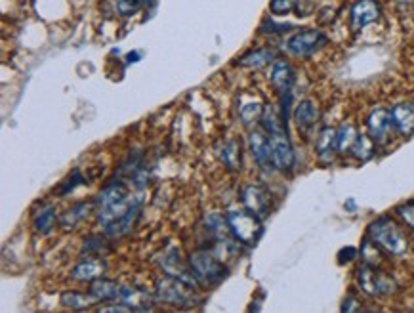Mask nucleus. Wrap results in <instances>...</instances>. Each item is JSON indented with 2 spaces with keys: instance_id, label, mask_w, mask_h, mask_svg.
<instances>
[{
  "instance_id": "1",
  "label": "nucleus",
  "mask_w": 414,
  "mask_h": 313,
  "mask_svg": "<svg viewBox=\"0 0 414 313\" xmlns=\"http://www.w3.org/2000/svg\"><path fill=\"white\" fill-rule=\"evenodd\" d=\"M132 183L115 178L95 197L94 211L107 237L118 239L132 231L141 214V197L132 195Z\"/></svg>"
},
{
  "instance_id": "2",
  "label": "nucleus",
  "mask_w": 414,
  "mask_h": 313,
  "mask_svg": "<svg viewBox=\"0 0 414 313\" xmlns=\"http://www.w3.org/2000/svg\"><path fill=\"white\" fill-rule=\"evenodd\" d=\"M369 239L376 245L380 250H384L390 256H403L407 252L408 241L405 234L401 231L399 226L392 218H378L369 226Z\"/></svg>"
},
{
  "instance_id": "3",
  "label": "nucleus",
  "mask_w": 414,
  "mask_h": 313,
  "mask_svg": "<svg viewBox=\"0 0 414 313\" xmlns=\"http://www.w3.org/2000/svg\"><path fill=\"white\" fill-rule=\"evenodd\" d=\"M187 262L199 287H218L229 275L226 264L208 250H195Z\"/></svg>"
},
{
  "instance_id": "4",
  "label": "nucleus",
  "mask_w": 414,
  "mask_h": 313,
  "mask_svg": "<svg viewBox=\"0 0 414 313\" xmlns=\"http://www.w3.org/2000/svg\"><path fill=\"white\" fill-rule=\"evenodd\" d=\"M193 289L195 287L183 283L182 279H176V277L168 275L157 283L155 300L160 302V304H168V306L191 307L199 302V296L193 292Z\"/></svg>"
},
{
  "instance_id": "5",
  "label": "nucleus",
  "mask_w": 414,
  "mask_h": 313,
  "mask_svg": "<svg viewBox=\"0 0 414 313\" xmlns=\"http://www.w3.org/2000/svg\"><path fill=\"white\" fill-rule=\"evenodd\" d=\"M227 226L231 229V237L245 245H256L258 239L262 237V220L248 208L240 211H229L226 214Z\"/></svg>"
},
{
  "instance_id": "6",
  "label": "nucleus",
  "mask_w": 414,
  "mask_h": 313,
  "mask_svg": "<svg viewBox=\"0 0 414 313\" xmlns=\"http://www.w3.org/2000/svg\"><path fill=\"white\" fill-rule=\"evenodd\" d=\"M328 43L327 35L319 29H302L294 33L286 40V52L294 58H312L315 52H319Z\"/></svg>"
},
{
  "instance_id": "7",
  "label": "nucleus",
  "mask_w": 414,
  "mask_h": 313,
  "mask_svg": "<svg viewBox=\"0 0 414 313\" xmlns=\"http://www.w3.org/2000/svg\"><path fill=\"white\" fill-rule=\"evenodd\" d=\"M357 281H359L361 291L371 294V296H385V294H392L395 291V283L392 279L374 270V266H371V264H363L357 270Z\"/></svg>"
},
{
  "instance_id": "8",
  "label": "nucleus",
  "mask_w": 414,
  "mask_h": 313,
  "mask_svg": "<svg viewBox=\"0 0 414 313\" xmlns=\"http://www.w3.org/2000/svg\"><path fill=\"white\" fill-rule=\"evenodd\" d=\"M269 147H271V162L277 170L281 172H289L294 167L296 162V157H294V149H292V144L289 136H286V130H277V132H269Z\"/></svg>"
},
{
  "instance_id": "9",
  "label": "nucleus",
  "mask_w": 414,
  "mask_h": 313,
  "mask_svg": "<svg viewBox=\"0 0 414 313\" xmlns=\"http://www.w3.org/2000/svg\"><path fill=\"white\" fill-rule=\"evenodd\" d=\"M240 201L245 208L256 214L258 218H268L271 212V193L262 185H247L240 191Z\"/></svg>"
},
{
  "instance_id": "10",
  "label": "nucleus",
  "mask_w": 414,
  "mask_h": 313,
  "mask_svg": "<svg viewBox=\"0 0 414 313\" xmlns=\"http://www.w3.org/2000/svg\"><path fill=\"white\" fill-rule=\"evenodd\" d=\"M382 14V6L378 0H357L351 6V14H349V25L353 31L365 29L367 25L378 22Z\"/></svg>"
},
{
  "instance_id": "11",
  "label": "nucleus",
  "mask_w": 414,
  "mask_h": 313,
  "mask_svg": "<svg viewBox=\"0 0 414 313\" xmlns=\"http://www.w3.org/2000/svg\"><path fill=\"white\" fill-rule=\"evenodd\" d=\"M160 266H162V270L167 271L170 277L182 279L183 283L191 284V287H199L195 275L191 271V266H189V262L183 264L178 248H168L167 252L162 254V258H160Z\"/></svg>"
},
{
  "instance_id": "12",
  "label": "nucleus",
  "mask_w": 414,
  "mask_h": 313,
  "mask_svg": "<svg viewBox=\"0 0 414 313\" xmlns=\"http://www.w3.org/2000/svg\"><path fill=\"white\" fill-rule=\"evenodd\" d=\"M367 128H369V136H371L376 144L384 146L390 139V132L393 128L392 111L384 109V107H376L371 111V115L367 117Z\"/></svg>"
},
{
  "instance_id": "13",
  "label": "nucleus",
  "mask_w": 414,
  "mask_h": 313,
  "mask_svg": "<svg viewBox=\"0 0 414 313\" xmlns=\"http://www.w3.org/2000/svg\"><path fill=\"white\" fill-rule=\"evenodd\" d=\"M294 67L284 61V59H277L273 61V67H271V73H269V80L271 84L277 90V94L281 98H286V96H292V86H294Z\"/></svg>"
},
{
  "instance_id": "14",
  "label": "nucleus",
  "mask_w": 414,
  "mask_h": 313,
  "mask_svg": "<svg viewBox=\"0 0 414 313\" xmlns=\"http://www.w3.org/2000/svg\"><path fill=\"white\" fill-rule=\"evenodd\" d=\"M248 146H250V153H252L254 160L258 162V167H273L268 134H263L262 130H252L250 132V136H248Z\"/></svg>"
},
{
  "instance_id": "15",
  "label": "nucleus",
  "mask_w": 414,
  "mask_h": 313,
  "mask_svg": "<svg viewBox=\"0 0 414 313\" xmlns=\"http://www.w3.org/2000/svg\"><path fill=\"white\" fill-rule=\"evenodd\" d=\"M153 300L155 296L138 287H123L121 289V302L130 306L132 312H151Z\"/></svg>"
},
{
  "instance_id": "16",
  "label": "nucleus",
  "mask_w": 414,
  "mask_h": 313,
  "mask_svg": "<svg viewBox=\"0 0 414 313\" xmlns=\"http://www.w3.org/2000/svg\"><path fill=\"white\" fill-rule=\"evenodd\" d=\"M393 128L403 134V136H413L414 134V103L403 102L397 103L392 109Z\"/></svg>"
},
{
  "instance_id": "17",
  "label": "nucleus",
  "mask_w": 414,
  "mask_h": 313,
  "mask_svg": "<svg viewBox=\"0 0 414 313\" xmlns=\"http://www.w3.org/2000/svg\"><path fill=\"white\" fill-rule=\"evenodd\" d=\"M107 270V266L102 260H98V258H88V260H82L73 268L71 271V277L77 279V281H95V279H100V277L105 273Z\"/></svg>"
},
{
  "instance_id": "18",
  "label": "nucleus",
  "mask_w": 414,
  "mask_h": 313,
  "mask_svg": "<svg viewBox=\"0 0 414 313\" xmlns=\"http://www.w3.org/2000/svg\"><path fill=\"white\" fill-rule=\"evenodd\" d=\"M315 149H317V155H319L321 160L330 162L336 151H338V130L330 128V126H325L319 132V136H317V146H315Z\"/></svg>"
},
{
  "instance_id": "19",
  "label": "nucleus",
  "mask_w": 414,
  "mask_h": 313,
  "mask_svg": "<svg viewBox=\"0 0 414 313\" xmlns=\"http://www.w3.org/2000/svg\"><path fill=\"white\" fill-rule=\"evenodd\" d=\"M121 284L109 279H95L90 284V292L94 294L100 302H121Z\"/></svg>"
},
{
  "instance_id": "20",
  "label": "nucleus",
  "mask_w": 414,
  "mask_h": 313,
  "mask_svg": "<svg viewBox=\"0 0 414 313\" xmlns=\"http://www.w3.org/2000/svg\"><path fill=\"white\" fill-rule=\"evenodd\" d=\"M275 59V52L269 50V48H256V50L247 52L245 56H240L235 66L247 67V69H262L268 63H271Z\"/></svg>"
},
{
  "instance_id": "21",
  "label": "nucleus",
  "mask_w": 414,
  "mask_h": 313,
  "mask_svg": "<svg viewBox=\"0 0 414 313\" xmlns=\"http://www.w3.org/2000/svg\"><path fill=\"white\" fill-rule=\"evenodd\" d=\"M294 121L302 132H309L315 126V123L319 121V109L315 107V103L305 100V102L298 103V107L294 109Z\"/></svg>"
},
{
  "instance_id": "22",
  "label": "nucleus",
  "mask_w": 414,
  "mask_h": 313,
  "mask_svg": "<svg viewBox=\"0 0 414 313\" xmlns=\"http://www.w3.org/2000/svg\"><path fill=\"white\" fill-rule=\"evenodd\" d=\"M100 300L95 298L94 294H84V292H63L61 294V304L71 310H88V307L95 306Z\"/></svg>"
},
{
  "instance_id": "23",
  "label": "nucleus",
  "mask_w": 414,
  "mask_h": 313,
  "mask_svg": "<svg viewBox=\"0 0 414 313\" xmlns=\"http://www.w3.org/2000/svg\"><path fill=\"white\" fill-rule=\"evenodd\" d=\"M222 160L229 170H239L240 168V144L237 139H227L220 147Z\"/></svg>"
},
{
  "instance_id": "24",
  "label": "nucleus",
  "mask_w": 414,
  "mask_h": 313,
  "mask_svg": "<svg viewBox=\"0 0 414 313\" xmlns=\"http://www.w3.org/2000/svg\"><path fill=\"white\" fill-rule=\"evenodd\" d=\"M374 144H376V142H374L371 136L361 134V136H357L355 144L351 147V155H353L357 160L372 159V155H374Z\"/></svg>"
},
{
  "instance_id": "25",
  "label": "nucleus",
  "mask_w": 414,
  "mask_h": 313,
  "mask_svg": "<svg viewBox=\"0 0 414 313\" xmlns=\"http://www.w3.org/2000/svg\"><path fill=\"white\" fill-rule=\"evenodd\" d=\"M262 115H263V107L260 102H247L240 105L239 117L245 126H250L252 123L262 121Z\"/></svg>"
},
{
  "instance_id": "26",
  "label": "nucleus",
  "mask_w": 414,
  "mask_h": 313,
  "mask_svg": "<svg viewBox=\"0 0 414 313\" xmlns=\"http://www.w3.org/2000/svg\"><path fill=\"white\" fill-rule=\"evenodd\" d=\"M54 224H56V208L54 206H44L43 211L35 216V229L38 234H50Z\"/></svg>"
},
{
  "instance_id": "27",
  "label": "nucleus",
  "mask_w": 414,
  "mask_h": 313,
  "mask_svg": "<svg viewBox=\"0 0 414 313\" xmlns=\"http://www.w3.org/2000/svg\"><path fill=\"white\" fill-rule=\"evenodd\" d=\"M357 136H359V134H357L353 124H342L340 128H338V151H340V153L351 151V147L355 144Z\"/></svg>"
},
{
  "instance_id": "28",
  "label": "nucleus",
  "mask_w": 414,
  "mask_h": 313,
  "mask_svg": "<svg viewBox=\"0 0 414 313\" xmlns=\"http://www.w3.org/2000/svg\"><path fill=\"white\" fill-rule=\"evenodd\" d=\"M149 2L151 0H115V10L118 15L130 17V15L138 14L139 10L149 6Z\"/></svg>"
},
{
  "instance_id": "29",
  "label": "nucleus",
  "mask_w": 414,
  "mask_h": 313,
  "mask_svg": "<svg viewBox=\"0 0 414 313\" xmlns=\"http://www.w3.org/2000/svg\"><path fill=\"white\" fill-rule=\"evenodd\" d=\"M88 214V203H77L73 208H69V211L61 216V226L63 227H77L80 220L84 218Z\"/></svg>"
},
{
  "instance_id": "30",
  "label": "nucleus",
  "mask_w": 414,
  "mask_h": 313,
  "mask_svg": "<svg viewBox=\"0 0 414 313\" xmlns=\"http://www.w3.org/2000/svg\"><path fill=\"white\" fill-rule=\"evenodd\" d=\"M82 250L86 254H94V256H102L109 250V245H107V239L102 237V235H92L84 239V245H82Z\"/></svg>"
},
{
  "instance_id": "31",
  "label": "nucleus",
  "mask_w": 414,
  "mask_h": 313,
  "mask_svg": "<svg viewBox=\"0 0 414 313\" xmlns=\"http://www.w3.org/2000/svg\"><path fill=\"white\" fill-rule=\"evenodd\" d=\"M294 8H296V0H271L269 2V10L273 15L291 14Z\"/></svg>"
},
{
  "instance_id": "32",
  "label": "nucleus",
  "mask_w": 414,
  "mask_h": 313,
  "mask_svg": "<svg viewBox=\"0 0 414 313\" xmlns=\"http://www.w3.org/2000/svg\"><path fill=\"white\" fill-rule=\"evenodd\" d=\"M79 183H84V178L80 174V170H73V174L67 178L66 182L61 183V188H59V197L67 195L69 191L75 190V185H79Z\"/></svg>"
},
{
  "instance_id": "33",
  "label": "nucleus",
  "mask_w": 414,
  "mask_h": 313,
  "mask_svg": "<svg viewBox=\"0 0 414 313\" xmlns=\"http://www.w3.org/2000/svg\"><path fill=\"white\" fill-rule=\"evenodd\" d=\"M397 214L411 229H414V201H408V203L397 206Z\"/></svg>"
},
{
  "instance_id": "34",
  "label": "nucleus",
  "mask_w": 414,
  "mask_h": 313,
  "mask_svg": "<svg viewBox=\"0 0 414 313\" xmlns=\"http://www.w3.org/2000/svg\"><path fill=\"white\" fill-rule=\"evenodd\" d=\"M292 25H279V23H273L271 20L269 22L262 23V33H269V35H273V33H286V31H291Z\"/></svg>"
},
{
  "instance_id": "35",
  "label": "nucleus",
  "mask_w": 414,
  "mask_h": 313,
  "mask_svg": "<svg viewBox=\"0 0 414 313\" xmlns=\"http://www.w3.org/2000/svg\"><path fill=\"white\" fill-rule=\"evenodd\" d=\"M355 254H357L355 248H346V250H342V252H340V264L351 262V260L355 258Z\"/></svg>"
},
{
  "instance_id": "36",
  "label": "nucleus",
  "mask_w": 414,
  "mask_h": 313,
  "mask_svg": "<svg viewBox=\"0 0 414 313\" xmlns=\"http://www.w3.org/2000/svg\"><path fill=\"white\" fill-rule=\"evenodd\" d=\"M355 302L357 300L353 298V296H349V298L346 300V304H344V307H342V310H344V312H355V310H361L359 306H355Z\"/></svg>"
}]
</instances>
